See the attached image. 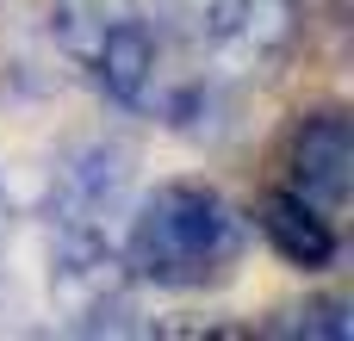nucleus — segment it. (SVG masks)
I'll return each instance as SVG.
<instances>
[{"label":"nucleus","instance_id":"9","mask_svg":"<svg viewBox=\"0 0 354 341\" xmlns=\"http://www.w3.org/2000/svg\"><path fill=\"white\" fill-rule=\"evenodd\" d=\"M268 335H305V341H348L354 335V304L342 292H317L268 323Z\"/></svg>","mask_w":354,"mask_h":341},{"label":"nucleus","instance_id":"10","mask_svg":"<svg viewBox=\"0 0 354 341\" xmlns=\"http://www.w3.org/2000/svg\"><path fill=\"white\" fill-rule=\"evenodd\" d=\"M6 249H12V193L0 180V261H6Z\"/></svg>","mask_w":354,"mask_h":341},{"label":"nucleus","instance_id":"5","mask_svg":"<svg viewBox=\"0 0 354 341\" xmlns=\"http://www.w3.org/2000/svg\"><path fill=\"white\" fill-rule=\"evenodd\" d=\"M280 186L311 199L317 211H342L354 193V118L348 106H311L292 118L280 149Z\"/></svg>","mask_w":354,"mask_h":341},{"label":"nucleus","instance_id":"11","mask_svg":"<svg viewBox=\"0 0 354 341\" xmlns=\"http://www.w3.org/2000/svg\"><path fill=\"white\" fill-rule=\"evenodd\" d=\"M324 6H330V12H348V6H354V0H324Z\"/></svg>","mask_w":354,"mask_h":341},{"label":"nucleus","instance_id":"6","mask_svg":"<svg viewBox=\"0 0 354 341\" xmlns=\"http://www.w3.org/2000/svg\"><path fill=\"white\" fill-rule=\"evenodd\" d=\"M255 230L268 236V249L292 267V273H330L342 261V236L330 224V211H317L311 199H299L292 186H268L255 199Z\"/></svg>","mask_w":354,"mask_h":341},{"label":"nucleus","instance_id":"2","mask_svg":"<svg viewBox=\"0 0 354 341\" xmlns=\"http://www.w3.org/2000/svg\"><path fill=\"white\" fill-rule=\"evenodd\" d=\"M131 267L106 242V230H50V304L68 329L106 335L131 317Z\"/></svg>","mask_w":354,"mask_h":341},{"label":"nucleus","instance_id":"1","mask_svg":"<svg viewBox=\"0 0 354 341\" xmlns=\"http://www.w3.org/2000/svg\"><path fill=\"white\" fill-rule=\"evenodd\" d=\"M124 267L137 286L156 292H212L230 286L249 255V217L212 180H156L131 205Z\"/></svg>","mask_w":354,"mask_h":341},{"label":"nucleus","instance_id":"8","mask_svg":"<svg viewBox=\"0 0 354 341\" xmlns=\"http://www.w3.org/2000/svg\"><path fill=\"white\" fill-rule=\"evenodd\" d=\"M131 12H143L137 0H50V37L62 43V56L75 68L93 62V50L106 43V31H118Z\"/></svg>","mask_w":354,"mask_h":341},{"label":"nucleus","instance_id":"3","mask_svg":"<svg viewBox=\"0 0 354 341\" xmlns=\"http://www.w3.org/2000/svg\"><path fill=\"white\" fill-rule=\"evenodd\" d=\"M131 180H137V149L118 130H93L75 137L44 186V217L50 230H106L124 205H131Z\"/></svg>","mask_w":354,"mask_h":341},{"label":"nucleus","instance_id":"7","mask_svg":"<svg viewBox=\"0 0 354 341\" xmlns=\"http://www.w3.org/2000/svg\"><path fill=\"white\" fill-rule=\"evenodd\" d=\"M156 68H162V43H156L149 19H143V12H131V19H124L118 31H106V43L93 50V62H87V81H93V87L112 99V106L137 112V106H149Z\"/></svg>","mask_w":354,"mask_h":341},{"label":"nucleus","instance_id":"4","mask_svg":"<svg viewBox=\"0 0 354 341\" xmlns=\"http://www.w3.org/2000/svg\"><path fill=\"white\" fill-rule=\"evenodd\" d=\"M305 43V0H205V50L236 81H274Z\"/></svg>","mask_w":354,"mask_h":341}]
</instances>
